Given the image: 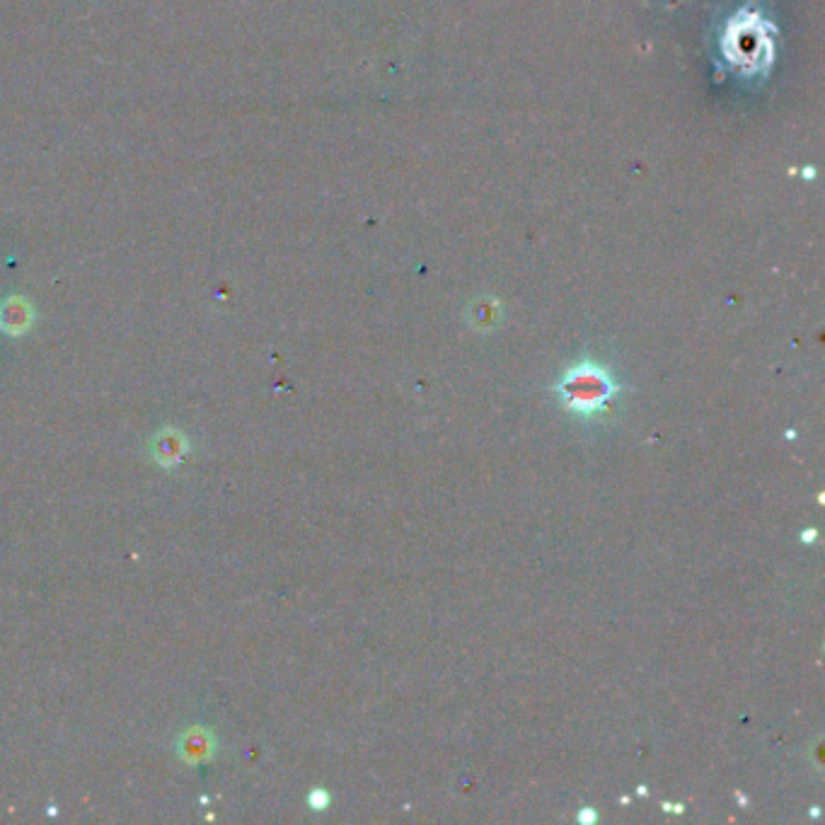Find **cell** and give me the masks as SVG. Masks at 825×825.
Listing matches in <instances>:
<instances>
[{
    "label": "cell",
    "instance_id": "obj_1",
    "mask_svg": "<svg viewBox=\"0 0 825 825\" xmlns=\"http://www.w3.org/2000/svg\"><path fill=\"white\" fill-rule=\"evenodd\" d=\"M613 390V380L608 378V373L600 371L598 366H591V363L576 366L562 380L564 402L574 412H596L608 402Z\"/></svg>",
    "mask_w": 825,
    "mask_h": 825
},
{
    "label": "cell",
    "instance_id": "obj_2",
    "mask_svg": "<svg viewBox=\"0 0 825 825\" xmlns=\"http://www.w3.org/2000/svg\"><path fill=\"white\" fill-rule=\"evenodd\" d=\"M32 322V310L27 305V300L22 298H10L5 300L3 308H0V325L8 332H25Z\"/></svg>",
    "mask_w": 825,
    "mask_h": 825
}]
</instances>
